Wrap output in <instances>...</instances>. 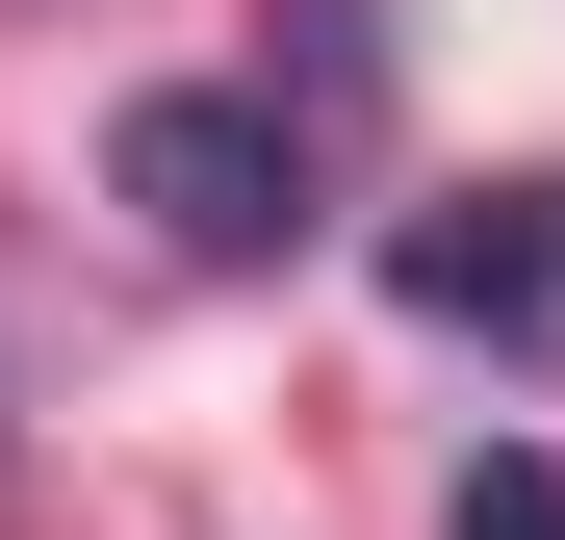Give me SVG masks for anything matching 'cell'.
I'll return each instance as SVG.
<instances>
[{
	"label": "cell",
	"instance_id": "3957f363",
	"mask_svg": "<svg viewBox=\"0 0 565 540\" xmlns=\"http://www.w3.org/2000/svg\"><path fill=\"white\" fill-rule=\"evenodd\" d=\"M462 540H565V464H462Z\"/></svg>",
	"mask_w": 565,
	"mask_h": 540
},
{
	"label": "cell",
	"instance_id": "6da1fadb",
	"mask_svg": "<svg viewBox=\"0 0 565 540\" xmlns=\"http://www.w3.org/2000/svg\"><path fill=\"white\" fill-rule=\"evenodd\" d=\"M104 180L154 207V257H282V232H309V129L232 104V77H154V104L104 129Z\"/></svg>",
	"mask_w": 565,
	"mask_h": 540
},
{
	"label": "cell",
	"instance_id": "7a4b0ae2",
	"mask_svg": "<svg viewBox=\"0 0 565 540\" xmlns=\"http://www.w3.org/2000/svg\"><path fill=\"white\" fill-rule=\"evenodd\" d=\"M386 284H412V309H462V335H514V309H565V207H540V180H489V207H437Z\"/></svg>",
	"mask_w": 565,
	"mask_h": 540
}]
</instances>
